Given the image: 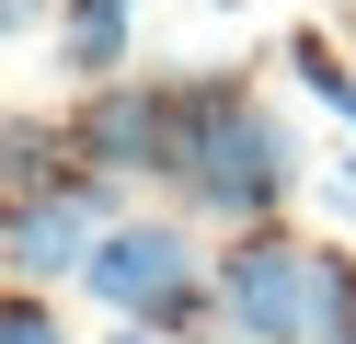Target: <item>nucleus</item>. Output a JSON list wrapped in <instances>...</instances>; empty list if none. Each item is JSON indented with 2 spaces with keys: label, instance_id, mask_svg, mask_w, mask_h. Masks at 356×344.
I'll use <instances>...</instances> for the list:
<instances>
[{
  "label": "nucleus",
  "instance_id": "1",
  "mask_svg": "<svg viewBox=\"0 0 356 344\" xmlns=\"http://www.w3.org/2000/svg\"><path fill=\"white\" fill-rule=\"evenodd\" d=\"M81 298H104L115 321H149V333H195V321L218 310L207 252H195L172 218H127V229H104V252H92V275H81Z\"/></svg>",
  "mask_w": 356,
  "mask_h": 344
},
{
  "label": "nucleus",
  "instance_id": "2",
  "mask_svg": "<svg viewBox=\"0 0 356 344\" xmlns=\"http://www.w3.org/2000/svg\"><path fill=\"white\" fill-rule=\"evenodd\" d=\"M299 183H310L299 138H287L264 104H230L207 138H195V161H184V206H207V218H230V229H264Z\"/></svg>",
  "mask_w": 356,
  "mask_h": 344
},
{
  "label": "nucleus",
  "instance_id": "3",
  "mask_svg": "<svg viewBox=\"0 0 356 344\" xmlns=\"http://www.w3.org/2000/svg\"><path fill=\"white\" fill-rule=\"evenodd\" d=\"M207 287H218L230 344H299L310 333V241H287L276 218L230 229V252H207Z\"/></svg>",
  "mask_w": 356,
  "mask_h": 344
},
{
  "label": "nucleus",
  "instance_id": "4",
  "mask_svg": "<svg viewBox=\"0 0 356 344\" xmlns=\"http://www.w3.org/2000/svg\"><path fill=\"white\" fill-rule=\"evenodd\" d=\"M70 161L81 172H184V115H172V81H92L70 115Z\"/></svg>",
  "mask_w": 356,
  "mask_h": 344
},
{
  "label": "nucleus",
  "instance_id": "5",
  "mask_svg": "<svg viewBox=\"0 0 356 344\" xmlns=\"http://www.w3.org/2000/svg\"><path fill=\"white\" fill-rule=\"evenodd\" d=\"M104 229H127L115 172H70L58 195L12 206V287H81L92 252H104Z\"/></svg>",
  "mask_w": 356,
  "mask_h": 344
},
{
  "label": "nucleus",
  "instance_id": "6",
  "mask_svg": "<svg viewBox=\"0 0 356 344\" xmlns=\"http://www.w3.org/2000/svg\"><path fill=\"white\" fill-rule=\"evenodd\" d=\"M127 35H138V0H58V69L70 81H127Z\"/></svg>",
  "mask_w": 356,
  "mask_h": 344
},
{
  "label": "nucleus",
  "instance_id": "7",
  "mask_svg": "<svg viewBox=\"0 0 356 344\" xmlns=\"http://www.w3.org/2000/svg\"><path fill=\"white\" fill-rule=\"evenodd\" d=\"M299 344H356V252L310 241V333Z\"/></svg>",
  "mask_w": 356,
  "mask_h": 344
},
{
  "label": "nucleus",
  "instance_id": "8",
  "mask_svg": "<svg viewBox=\"0 0 356 344\" xmlns=\"http://www.w3.org/2000/svg\"><path fill=\"white\" fill-rule=\"evenodd\" d=\"M287 69H299V92H310V104H322V115H333V126H345V138H356V69H345V58H333V46H322V35H299V46H287Z\"/></svg>",
  "mask_w": 356,
  "mask_h": 344
},
{
  "label": "nucleus",
  "instance_id": "9",
  "mask_svg": "<svg viewBox=\"0 0 356 344\" xmlns=\"http://www.w3.org/2000/svg\"><path fill=\"white\" fill-rule=\"evenodd\" d=\"M0 344H70L58 298H47V287H12V310H0Z\"/></svg>",
  "mask_w": 356,
  "mask_h": 344
},
{
  "label": "nucleus",
  "instance_id": "10",
  "mask_svg": "<svg viewBox=\"0 0 356 344\" xmlns=\"http://www.w3.org/2000/svg\"><path fill=\"white\" fill-rule=\"evenodd\" d=\"M0 12H12V35H35V23H47V0H0Z\"/></svg>",
  "mask_w": 356,
  "mask_h": 344
},
{
  "label": "nucleus",
  "instance_id": "11",
  "mask_svg": "<svg viewBox=\"0 0 356 344\" xmlns=\"http://www.w3.org/2000/svg\"><path fill=\"white\" fill-rule=\"evenodd\" d=\"M104 344H172V333H149V321H115V333H104Z\"/></svg>",
  "mask_w": 356,
  "mask_h": 344
},
{
  "label": "nucleus",
  "instance_id": "12",
  "mask_svg": "<svg viewBox=\"0 0 356 344\" xmlns=\"http://www.w3.org/2000/svg\"><path fill=\"white\" fill-rule=\"evenodd\" d=\"M218 12H241V0H218Z\"/></svg>",
  "mask_w": 356,
  "mask_h": 344
}]
</instances>
